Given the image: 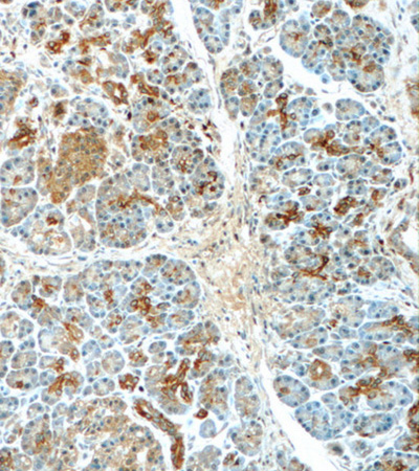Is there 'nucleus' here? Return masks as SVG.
Listing matches in <instances>:
<instances>
[{
  "label": "nucleus",
  "mask_w": 419,
  "mask_h": 471,
  "mask_svg": "<svg viewBox=\"0 0 419 471\" xmlns=\"http://www.w3.org/2000/svg\"><path fill=\"white\" fill-rule=\"evenodd\" d=\"M137 410L139 414L141 416V417H144L145 419L147 420H150V421H155L156 423L160 420V418L163 417L161 416L159 412H157V410H155L153 407H152L149 403L145 402V401H139L137 403Z\"/></svg>",
  "instance_id": "obj_1"
},
{
  "label": "nucleus",
  "mask_w": 419,
  "mask_h": 471,
  "mask_svg": "<svg viewBox=\"0 0 419 471\" xmlns=\"http://www.w3.org/2000/svg\"><path fill=\"white\" fill-rule=\"evenodd\" d=\"M172 461L174 467L179 469L183 466L184 462V445H183V439H176L174 445L172 446Z\"/></svg>",
  "instance_id": "obj_2"
},
{
  "label": "nucleus",
  "mask_w": 419,
  "mask_h": 471,
  "mask_svg": "<svg viewBox=\"0 0 419 471\" xmlns=\"http://www.w3.org/2000/svg\"><path fill=\"white\" fill-rule=\"evenodd\" d=\"M138 382H139V378L132 376V375L130 374H127L125 375V376H122L120 378L121 388L124 390H133L136 388Z\"/></svg>",
  "instance_id": "obj_3"
},
{
  "label": "nucleus",
  "mask_w": 419,
  "mask_h": 471,
  "mask_svg": "<svg viewBox=\"0 0 419 471\" xmlns=\"http://www.w3.org/2000/svg\"><path fill=\"white\" fill-rule=\"evenodd\" d=\"M66 327H68V330H69V332L70 333L71 337H72L73 339L79 340L80 338H82V333H81L77 328H75V327L70 326V325H66Z\"/></svg>",
  "instance_id": "obj_4"
},
{
  "label": "nucleus",
  "mask_w": 419,
  "mask_h": 471,
  "mask_svg": "<svg viewBox=\"0 0 419 471\" xmlns=\"http://www.w3.org/2000/svg\"><path fill=\"white\" fill-rule=\"evenodd\" d=\"M182 397L184 398V400L186 402L191 401V394H190V392H189L187 384H184L183 388H182Z\"/></svg>",
  "instance_id": "obj_5"
}]
</instances>
